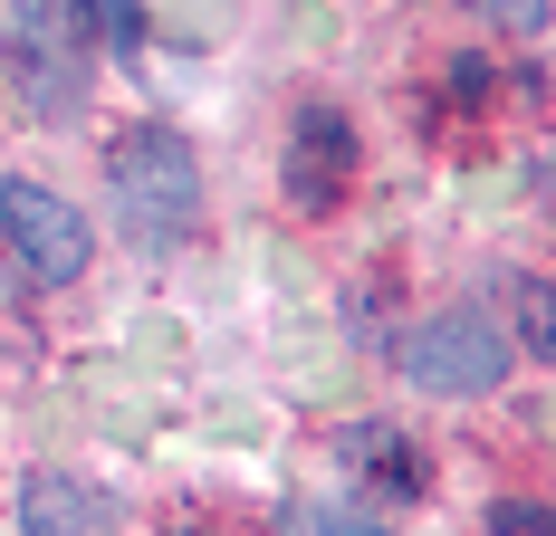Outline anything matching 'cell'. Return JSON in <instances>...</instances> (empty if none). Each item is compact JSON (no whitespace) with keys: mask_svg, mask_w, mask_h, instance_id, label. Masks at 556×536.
I'll return each instance as SVG.
<instances>
[{"mask_svg":"<svg viewBox=\"0 0 556 536\" xmlns=\"http://www.w3.org/2000/svg\"><path fill=\"white\" fill-rule=\"evenodd\" d=\"M327 536H393V527H375V518H355V508H327Z\"/></svg>","mask_w":556,"mask_h":536,"instance_id":"obj_10","label":"cell"},{"mask_svg":"<svg viewBox=\"0 0 556 536\" xmlns=\"http://www.w3.org/2000/svg\"><path fill=\"white\" fill-rule=\"evenodd\" d=\"M518 355H556V297H547V278H518Z\"/></svg>","mask_w":556,"mask_h":536,"instance_id":"obj_8","label":"cell"},{"mask_svg":"<svg viewBox=\"0 0 556 536\" xmlns=\"http://www.w3.org/2000/svg\"><path fill=\"white\" fill-rule=\"evenodd\" d=\"M87 29H97L115 58H125V49H144V0H87Z\"/></svg>","mask_w":556,"mask_h":536,"instance_id":"obj_9","label":"cell"},{"mask_svg":"<svg viewBox=\"0 0 556 536\" xmlns=\"http://www.w3.org/2000/svg\"><path fill=\"white\" fill-rule=\"evenodd\" d=\"M20 49H87V0H10Z\"/></svg>","mask_w":556,"mask_h":536,"instance_id":"obj_7","label":"cell"},{"mask_svg":"<svg viewBox=\"0 0 556 536\" xmlns=\"http://www.w3.org/2000/svg\"><path fill=\"white\" fill-rule=\"evenodd\" d=\"M0 240H10V259L29 268V278H49V288H67L87 268V250H97V230L67 212L49 182H29V173L0 182Z\"/></svg>","mask_w":556,"mask_h":536,"instance_id":"obj_3","label":"cell"},{"mask_svg":"<svg viewBox=\"0 0 556 536\" xmlns=\"http://www.w3.org/2000/svg\"><path fill=\"white\" fill-rule=\"evenodd\" d=\"M345 460H355L375 488H393V498L422 488V450H413L403 431H384V422H355V431H345Z\"/></svg>","mask_w":556,"mask_h":536,"instance_id":"obj_5","label":"cell"},{"mask_svg":"<svg viewBox=\"0 0 556 536\" xmlns=\"http://www.w3.org/2000/svg\"><path fill=\"white\" fill-rule=\"evenodd\" d=\"M20 527H29V536H97V498L49 470V480L20 488Z\"/></svg>","mask_w":556,"mask_h":536,"instance_id":"obj_6","label":"cell"},{"mask_svg":"<svg viewBox=\"0 0 556 536\" xmlns=\"http://www.w3.org/2000/svg\"><path fill=\"white\" fill-rule=\"evenodd\" d=\"M345 173H355V135H345V115H327V106H307L298 115V135H288V202L298 212H336L345 202Z\"/></svg>","mask_w":556,"mask_h":536,"instance_id":"obj_4","label":"cell"},{"mask_svg":"<svg viewBox=\"0 0 556 536\" xmlns=\"http://www.w3.org/2000/svg\"><path fill=\"white\" fill-rule=\"evenodd\" d=\"M403 374L422 383V393H500L508 374V335L490 307H442V317H422L403 335Z\"/></svg>","mask_w":556,"mask_h":536,"instance_id":"obj_2","label":"cell"},{"mask_svg":"<svg viewBox=\"0 0 556 536\" xmlns=\"http://www.w3.org/2000/svg\"><path fill=\"white\" fill-rule=\"evenodd\" d=\"M106 192H115V220H125L144 250H173V240L202 220V173H192V154H182V135H164V125L115 135Z\"/></svg>","mask_w":556,"mask_h":536,"instance_id":"obj_1","label":"cell"},{"mask_svg":"<svg viewBox=\"0 0 556 536\" xmlns=\"http://www.w3.org/2000/svg\"><path fill=\"white\" fill-rule=\"evenodd\" d=\"M490 10H500V20H518V29H538V20H547L538 0H490Z\"/></svg>","mask_w":556,"mask_h":536,"instance_id":"obj_11","label":"cell"}]
</instances>
